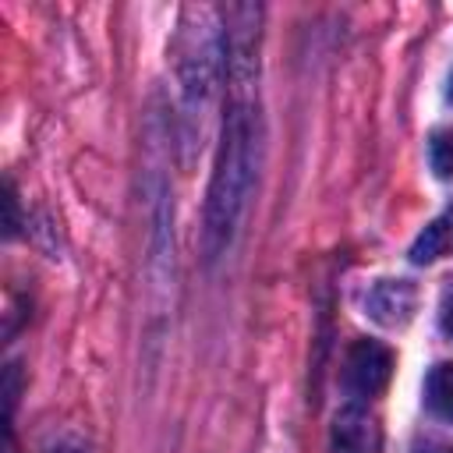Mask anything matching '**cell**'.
<instances>
[{
	"label": "cell",
	"mask_w": 453,
	"mask_h": 453,
	"mask_svg": "<svg viewBox=\"0 0 453 453\" xmlns=\"http://www.w3.org/2000/svg\"><path fill=\"white\" fill-rule=\"evenodd\" d=\"M258 18L251 4L226 11L223 32V127L205 195V258L216 262L234 244L251 202L262 159V106H258Z\"/></svg>",
	"instance_id": "obj_1"
},
{
	"label": "cell",
	"mask_w": 453,
	"mask_h": 453,
	"mask_svg": "<svg viewBox=\"0 0 453 453\" xmlns=\"http://www.w3.org/2000/svg\"><path fill=\"white\" fill-rule=\"evenodd\" d=\"M393 375V354L375 343V340H357L350 343L347 357H343V386L354 396H375L386 389Z\"/></svg>",
	"instance_id": "obj_2"
},
{
	"label": "cell",
	"mask_w": 453,
	"mask_h": 453,
	"mask_svg": "<svg viewBox=\"0 0 453 453\" xmlns=\"http://www.w3.org/2000/svg\"><path fill=\"white\" fill-rule=\"evenodd\" d=\"M382 428L365 407H343L329 428V453H379Z\"/></svg>",
	"instance_id": "obj_3"
},
{
	"label": "cell",
	"mask_w": 453,
	"mask_h": 453,
	"mask_svg": "<svg viewBox=\"0 0 453 453\" xmlns=\"http://www.w3.org/2000/svg\"><path fill=\"white\" fill-rule=\"evenodd\" d=\"M368 315L382 326H403L411 315H414V304H418V290L407 283V280H382L372 287L368 294Z\"/></svg>",
	"instance_id": "obj_4"
},
{
	"label": "cell",
	"mask_w": 453,
	"mask_h": 453,
	"mask_svg": "<svg viewBox=\"0 0 453 453\" xmlns=\"http://www.w3.org/2000/svg\"><path fill=\"white\" fill-rule=\"evenodd\" d=\"M442 255H453V205H449L442 216H435V219L418 234V241H414V248H411V258H414L418 265L435 262V258H442Z\"/></svg>",
	"instance_id": "obj_5"
},
{
	"label": "cell",
	"mask_w": 453,
	"mask_h": 453,
	"mask_svg": "<svg viewBox=\"0 0 453 453\" xmlns=\"http://www.w3.org/2000/svg\"><path fill=\"white\" fill-rule=\"evenodd\" d=\"M425 403L439 414L453 421V361H442L428 372L425 379Z\"/></svg>",
	"instance_id": "obj_6"
},
{
	"label": "cell",
	"mask_w": 453,
	"mask_h": 453,
	"mask_svg": "<svg viewBox=\"0 0 453 453\" xmlns=\"http://www.w3.org/2000/svg\"><path fill=\"white\" fill-rule=\"evenodd\" d=\"M428 159H432V170H435L439 177H453V127L432 134V142H428Z\"/></svg>",
	"instance_id": "obj_7"
},
{
	"label": "cell",
	"mask_w": 453,
	"mask_h": 453,
	"mask_svg": "<svg viewBox=\"0 0 453 453\" xmlns=\"http://www.w3.org/2000/svg\"><path fill=\"white\" fill-rule=\"evenodd\" d=\"M7 234H14L18 230V195H14V184L7 180Z\"/></svg>",
	"instance_id": "obj_8"
},
{
	"label": "cell",
	"mask_w": 453,
	"mask_h": 453,
	"mask_svg": "<svg viewBox=\"0 0 453 453\" xmlns=\"http://www.w3.org/2000/svg\"><path fill=\"white\" fill-rule=\"evenodd\" d=\"M439 322H442V329L453 336V287L446 290V297H442V308H439Z\"/></svg>",
	"instance_id": "obj_9"
},
{
	"label": "cell",
	"mask_w": 453,
	"mask_h": 453,
	"mask_svg": "<svg viewBox=\"0 0 453 453\" xmlns=\"http://www.w3.org/2000/svg\"><path fill=\"white\" fill-rule=\"evenodd\" d=\"M57 453H81V449H71V446H67V449H57Z\"/></svg>",
	"instance_id": "obj_10"
},
{
	"label": "cell",
	"mask_w": 453,
	"mask_h": 453,
	"mask_svg": "<svg viewBox=\"0 0 453 453\" xmlns=\"http://www.w3.org/2000/svg\"><path fill=\"white\" fill-rule=\"evenodd\" d=\"M449 99H453V81H449Z\"/></svg>",
	"instance_id": "obj_11"
}]
</instances>
